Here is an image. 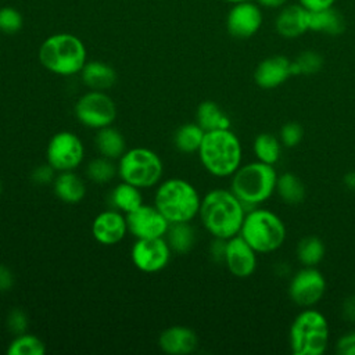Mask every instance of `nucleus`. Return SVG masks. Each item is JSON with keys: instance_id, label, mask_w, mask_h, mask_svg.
<instances>
[{"instance_id": "obj_33", "label": "nucleus", "mask_w": 355, "mask_h": 355, "mask_svg": "<svg viewBox=\"0 0 355 355\" xmlns=\"http://www.w3.org/2000/svg\"><path fill=\"white\" fill-rule=\"evenodd\" d=\"M323 67V57L315 50H305L291 61L293 75H313Z\"/></svg>"}, {"instance_id": "obj_35", "label": "nucleus", "mask_w": 355, "mask_h": 355, "mask_svg": "<svg viewBox=\"0 0 355 355\" xmlns=\"http://www.w3.org/2000/svg\"><path fill=\"white\" fill-rule=\"evenodd\" d=\"M6 326H7L8 331L14 336L26 333L28 326H29L28 315L21 308H12L8 311V313L6 316Z\"/></svg>"}, {"instance_id": "obj_42", "label": "nucleus", "mask_w": 355, "mask_h": 355, "mask_svg": "<svg viewBox=\"0 0 355 355\" xmlns=\"http://www.w3.org/2000/svg\"><path fill=\"white\" fill-rule=\"evenodd\" d=\"M298 1L308 11H318V10L329 8V7H333L336 3V0H298Z\"/></svg>"}, {"instance_id": "obj_11", "label": "nucleus", "mask_w": 355, "mask_h": 355, "mask_svg": "<svg viewBox=\"0 0 355 355\" xmlns=\"http://www.w3.org/2000/svg\"><path fill=\"white\" fill-rule=\"evenodd\" d=\"M326 291V279L315 266H304L288 283L290 300L302 308L318 304Z\"/></svg>"}, {"instance_id": "obj_31", "label": "nucleus", "mask_w": 355, "mask_h": 355, "mask_svg": "<svg viewBox=\"0 0 355 355\" xmlns=\"http://www.w3.org/2000/svg\"><path fill=\"white\" fill-rule=\"evenodd\" d=\"M46 344L33 334L22 333L14 337L7 348L8 355H43Z\"/></svg>"}, {"instance_id": "obj_5", "label": "nucleus", "mask_w": 355, "mask_h": 355, "mask_svg": "<svg viewBox=\"0 0 355 355\" xmlns=\"http://www.w3.org/2000/svg\"><path fill=\"white\" fill-rule=\"evenodd\" d=\"M200 204L201 197L196 187L179 178L162 182L154 196V205L169 223L190 222L198 215Z\"/></svg>"}, {"instance_id": "obj_19", "label": "nucleus", "mask_w": 355, "mask_h": 355, "mask_svg": "<svg viewBox=\"0 0 355 355\" xmlns=\"http://www.w3.org/2000/svg\"><path fill=\"white\" fill-rule=\"evenodd\" d=\"M158 345L165 354L187 355L196 351L198 345V337L190 327L171 326L159 334Z\"/></svg>"}, {"instance_id": "obj_28", "label": "nucleus", "mask_w": 355, "mask_h": 355, "mask_svg": "<svg viewBox=\"0 0 355 355\" xmlns=\"http://www.w3.org/2000/svg\"><path fill=\"white\" fill-rule=\"evenodd\" d=\"M205 130L198 123H184L179 126L173 135L175 147L184 154H193L198 151Z\"/></svg>"}, {"instance_id": "obj_1", "label": "nucleus", "mask_w": 355, "mask_h": 355, "mask_svg": "<svg viewBox=\"0 0 355 355\" xmlns=\"http://www.w3.org/2000/svg\"><path fill=\"white\" fill-rule=\"evenodd\" d=\"M198 215L214 237L227 240L240 233L245 209L232 190L215 189L201 198Z\"/></svg>"}, {"instance_id": "obj_43", "label": "nucleus", "mask_w": 355, "mask_h": 355, "mask_svg": "<svg viewBox=\"0 0 355 355\" xmlns=\"http://www.w3.org/2000/svg\"><path fill=\"white\" fill-rule=\"evenodd\" d=\"M287 0H257V3L265 8H282Z\"/></svg>"}, {"instance_id": "obj_37", "label": "nucleus", "mask_w": 355, "mask_h": 355, "mask_svg": "<svg viewBox=\"0 0 355 355\" xmlns=\"http://www.w3.org/2000/svg\"><path fill=\"white\" fill-rule=\"evenodd\" d=\"M55 169L47 162L36 166L31 173V180L36 184H49L54 180Z\"/></svg>"}, {"instance_id": "obj_2", "label": "nucleus", "mask_w": 355, "mask_h": 355, "mask_svg": "<svg viewBox=\"0 0 355 355\" xmlns=\"http://www.w3.org/2000/svg\"><path fill=\"white\" fill-rule=\"evenodd\" d=\"M230 190L241 201L245 212L265 202L276 191L277 172L273 165L255 161L240 165L232 175Z\"/></svg>"}, {"instance_id": "obj_45", "label": "nucleus", "mask_w": 355, "mask_h": 355, "mask_svg": "<svg viewBox=\"0 0 355 355\" xmlns=\"http://www.w3.org/2000/svg\"><path fill=\"white\" fill-rule=\"evenodd\" d=\"M222 1H226V3H232V4H236V3H241V1H247V0H222Z\"/></svg>"}, {"instance_id": "obj_14", "label": "nucleus", "mask_w": 355, "mask_h": 355, "mask_svg": "<svg viewBox=\"0 0 355 355\" xmlns=\"http://www.w3.org/2000/svg\"><path fill=\"white\" fill-rule=\"evenodd\" d=\"M262 25V11L251 0L233 4L226 17V29L232 37L248 39Z\"/></svg>"}, {"instance_id": "obj_10", "label": "nucleus", "mask_w": 355, "mask_h": 355, "mask_svg": "<svg viewBox=\"0 0 355 355\" xmlns=\"http://www.w3.org/2000/svg\"><path fill=\"white\" fill-rule=\"evenodd\" d=\"M47 162L58 172L76 169L85 157L82 140L72 132L62 130L55 133L47 144Z\"/></svg>"}, {"instance_id": "obj_21", "label": "nucleus", "mask_w": 355, "mask_h": 355, "mask_svg": "<svg viewBox=\"0 0 355 355\" xmlns=\"http://www.w3.org/2000/svg\"><path fill=\"white\" fill-rule=\"evenodd\" d=\"M53 187L57 198L67 204H78L86 194L83 180L73 171L60 172L53 180Z\"/></svg>"}, {"instance_id": "obj_18", "label": "nucleus", "mask_w": 355, "mask_h": 355, "mask_svg": "<svg viewBox=\"0 0 355 355\" xmlns=\"http://www.w3.org/2000/svg\"><path fill=\"white\" fill-rule=\"evenodd\" d=\"M276 32L284 39H295L309 31V11L301 4L282 7L275 19Z\"/></svg>"}, {"instance_id": "obj_17", "label": "nucleus", "mask_w": 355, "mask_h": 355, "mask_svg": "<svg viewBox=\"0 0 355 355\" xmlns=\"http://www.w3.org/2000/svg\"><path fill=\"white\" fill-rule=\"evenodd\" d=\"M126 232V216L115 209L98 214L92 225V233L94 240L104 245L118 244L125 237Z\"/></svg>"}, {"instance_id": "obj_25", "label": "nucleus", "mask_w": 355, "mask_h": 355, "mask_svg": "<svg viewBox=\"0 0 355 355\" xmlns=\"http://www.w3.org/2000/svg\"><path fill=\"white\" fill-rule=\"evenodd\" d=\"M169 248L176 254H187L196 244V230L190 222H173L165 233Z\"/></svg>"}, {"instance_id": "obj_26", "label": "nucleus", "mask_w": 355, "mask_h": 355, "mask_svg": "<svg viewBox=\"0 0 355 355\" xmlns=\"http://www.w3.org/2000/svg\"><path fill=\"white\" fill-rule=\"evenodd\" d=\"M276 191L283 202L288 205H297L305 198V186L293 172H284L277 176Z\"/></svg>"}, {"instance_id": "obj_32", "label": "nucleus", "mask_w": 355, "mask_h": 355, "mask_svg": "<svg viewBox=\"0 0 355 355\" xmlns=\"http://www.w3.org/2000/svg\"><path fill=\"white\" fill-rule=\"evenodd\" d=\"M116 173H118V166H115L114 159L105 158L103 155L100 158L92 159L86 168L87 178L92 182L98 183V184L111 182Z\"/></svg>"}, {"instance_id": "obj_41", "label": "nucleus", "mask_w": 355, "mask_h": 355, "mask_svg": "<svg viewBox=\"0 0 355 355\" xmlns=\"http://www.w3.org/2000/svg\"><path fill=\"white\" fill-rule=\"evenodd\" d=\"M341 316L349 323H355V295H348L341 302Z\"/></svg>"}, {"instance_id": "obj_3", "label": "nucleus", "mask_w": 355, "mask_h": 355, "mask_svg": "<svg viewBox=\"0 0 355 355\" xmlns=\"http://www.w3.org/2000/svg\"><path fill=\"white\" fill-rule=\"evenodd\" d=\"M202 166L214 176H232L241 164V144L230 129L205 132L198 148Z\"/></svg>"}, {"instance_id": "obj_15", "label": "nucleus", "mask_w": 355, "mask_h": 355, "mask_svg": "<svg viewBox=\"0 0 355 355\" xmlns=\"http://www.w3.org/2000/svg\"><path fill=\"white\" fill-rule=\"evenodd\" d=\"M257 254L240 234H236L226 241L225 265L233 276L245 279L257 269Z\"/></svg>"}, {"instance_id": "obj_16", "label": "nucleus", "mask_w": 355, "mask_h": 355, "mask_svg": "<svg viewBox=\"0 0 355 355\" xmlns=\"http://www.w3.org/2000/svg\"><path fill=\"white\" fill-rule=\"evenodd\" d=\"M291 72V60L284 55H270L262 60L254 72V80L261 89H275L283 85Z\"/></svg>"}, {"instance_id": "obj_29", "label": "nucleus", "mask_w": 355, "mask_h": 355, "mask_svg": "<svg viewBox=\"0 0 355 355\" xmlns=\"http://www.w3.org/2000/svg\"><path fill=\"white\" fill-rule=\"evenodd\" d=\"M295 255L302 266H316L324 258V244L316 236H305L298 241Z\"/></svg>"}, {"instance_id": "obj_44", "label": "nucleus", "mask_w": 355, "mask_h": 355, "mask_svg": "<svg viewBox=\"0 0 355 355\" xmlns=\"http://www.w3.org/2000/svg\"><path fill=\"white\" fill-rule=\"evenodd\" d=\"M344 184L349 190H355V171H351L344 176Z\"/></svg>"}, {"instance_id": "obj_40", "label": "nucleus", "mask_w": 355, "mask_h": 355, "mask_svg": "<svg viewBox=\"0 0 355 355\" xmlns=\"http://www.w3.org/2000/svg\"><path fill=\"white\" fill-rule=\"evenodd\" d=\"M15 284V277L11 269L3 263H0V293L10 291Z\"/></svg>"}, {"instance_id": "obj_7", "label": "nucleus", "mask_w": 355, "mask_h": 355, "mask_svg": "<svg viewBox=\"0 0 355 355\" xmlns=\"http://www.w3.org/2000/svg\"><path fill=\"white\" fill-rule=\"evenodd\" d=\"M294 355H322L329 345V323L323 313L306 308L293 320L288 331Z\"/></svg>"}, {"instance_id": "obj_20", "label": "nucleus", "mask_w": 355, "mask_h": 355, "mask_svg": "<svg viewBox=\"0 0 355 355\" xmlns=\"http://www.w3.org/2000/svg\"><path fill=\"white\" fill-rule=\"evenodd\" d=\"M82 82L92 90L105 92L116 82L115 69L103 61H86L80 71Z\"/></svg>"}, {"instance_id": "obj_9", "label": "nucleus", "mask_w": 355, "mask_h": 355, "mask_svg": "<svg viewBox=\"0 0 355 355\" xmlns=\"http://www.w3.org/2000/svg\"><path fill=\"white\" fill-rule=\"evenodd\" d=\"M75 116L86 128L101 129L115 121L116 105L105 92L90 90L76 101Z\"/></svg>"}, {"instance_id": "obj_34", "label": "nucleus", "mask_w": 355, "mask_h": 355, "mask_svg": "<svg viewBox=\"0 0 355 355\" xmlns=\"http://www.w3.org/2000/svg\"><path fill=\"white\" fill-rule=\"evenodd\" d=\"M24 25V18L22 14L11 7V6H4L0 8V32L6 35H14L21 31Z\"/></svg>"}, {"instance_id": "obj_36", "label": "nucleus", "mask_w": 355, "mask_h": 355, "mask_svg": "<svg viewBox=\"0 0 355 355\" xmlns=\"http://www.w3.org/2000/svg\"><path fill=\"white\" fill-rule=\"evenodd\" d=\"M304 136V129L300 123L297 122H286L279 133V140L282 143V146L293 148L297 144H300V141L302 140Z\"/></svg>"}, {"instance_id": "obj_8", "label": "nucleus", "mask_w": 355, "mask_h": 355, "mask_svg": "<svg viewBox=\"0 0 355 355\" xmlns=\"http://www.w3.org/2000/svg\"><path fill=\"white\" fill-rule=\"evenodd\" d=\"M164 166L157 153L146 147L126 150L118 162V175L122 182L139 189L157 184L162 176Z\"/></svg>"}, {"instance_id": "obj_27", "label": "nucleus", "mask_w": 355, "mask_h": 355, "mask_svg": "<svg viewBox=\"0 0 355 355\" xmlns=\"http://www.w3.org/2000/svg\"><path fill=\"white\" fill-rule=\"evenodd\" d=\"M110 200L115 209L125 214L136 209L143 204V196L140 193V189L126 182H121L116 187H114Z\"/></svg>"}, {"instance_id": "obj_24", "label": "nucleus", "mask_w": 355, "mask_h": 355, "mask_svg": "<svg viewBox=\"0 0 355 355\" xmlns=\"http://www.w3.org/2000/svg\"><path fill=\"white\" fill-rule=\"evenodd\" d=\"M196 119H197V123L205 132L230 129V118L225 114V111L216 103L211 100H205L198 104Z\"/></svg>"}, {"instance_id": "obj_12", "label": "nucleus", "mask_w": 355, "mask_h": 355, "mask_svg": "<svg viewBox=\"0 0 355 355\" xmlns=\"http://www.w3.org/2000/svg\"><path fill=\"white\" fill-rule=\"evenodd\" d=\"M172 250L164 237L136 239L130 257L133 265L144 273H155L162 270L169 259Z\"/></svg>"}, {"instance_id": "obj_46", "label": "nucleus", "mask_w": 355, "mask_h": 355, "mask_svg": "<svg viewBox=\"0 0 355 355\" xmlns=\"http://www.w3.org/2000/svg\"><path fill=\"white\" fill-rule=\"evenodd\" d=\"M1 191H3V183H1V179H0V194H1Z\"/></svg>"}, {"instance_id": "obj_30", "label": "nucleus", "mask_w": 355, "mask_h": 355, "mask_svg": "<svg viewBox=\"0 0 355 355\" xmlns=\"http://www.w3.org/2000/svg\"><path fill=\"white\" fill-rule=\"evenodd\" d=\"M252 150L258 161L275 165L282 154V143L272 133H259L252 143Z\"/></svg>"}, {"instance_id": "obj_39", "label": "nucleus", "mask_w": 355, "mask_h": 355, "mask_svg": "<svg viewBox=\"0 0 355 355\" xmlns=\"http://www.w3.org/2000/svg\"><path fill=\"white\" fill-rule=\"evenodd\" d=\"M226 239L214 237V241L209 245V255L215 262H225L226 254Z\"/></svg>"}, {"instance_id": "obj_6", "label": "nucleus", "mask_w": 355, "mask_h": 355, "mask_svg": "<svg viewBox=\"0 0 355 355\" xmlns=\"http://www.w3.org/2000/svg\"><path fill=\"white\" fill-rule=\"evenodd\" d=\"M257 252L268 254L279 250L286 240V226L280 216L265 208L245 212L240 233Z\"/></svg>"}, {"instance_id": "obj_13", "label": "nucleus", "mask_w": 355, "mask_h": 355, "mask_svg": "<svg viewBox=\"0 0 355 355\" xmlns=\"http://www.w3.org/2000/svg\"><path fill=\"white\" fill-rule=\"evenodd\" d=\"M126 225L129 233L136 239H157L165 236L169 220L155 205L141 204L126 214Z\"/></svg>"}, {"instance_id": "obj_22", "label": "nucleus", "mask_w": 355, "mask_h": 355, "mask_svg": "<svg viewBox=\"0 0 355 355\" xmlns=\"http://www.w3.org/2000/svg\"><path fill=\"white\" fill-rule=\"evenodd\" d=\"M309 31L338 36L345 31L344 15L334 7L309 11Z\"/></svg>"}, {"instance_id": "obj_38", "label": "nucleus", "mask_w": 355, "mask_h": 355, "mask_svg": "<svg viewBox=\"0 0 355 355\" xmlns=\"http://www.w3.org/2000/svg\"><path fill=\"white\" fill-rule=\"evenodd\" d=\"M336 352L338 355H355V330L347 331L337 340Z\"/></svg>"}, {"instance_id": "obj_4", "label": "nucleus", "mask_w": 355, "mask_h": 355, "mask_svg": "<svg viewBox=\"0 0 355 355\" xmlns=\"http://www.w3.org/2000/svg\"><path fill=\"white\" fill-rule=\"evenodd\" d=\"M39 61L50 72L71 76L82 71L86 64V47L72 33H54L39 47Z\"/></svg>"}, {"instance_id": "obj_23", "label": "nucleus", "mask_w": 355, "mask_h": 355, "mask_svg": "<svg viewBox=\"0 0 355 355\" xmlns=\"http://www.w3.org/2000/svg\"><path fill=\"white\" fill-rule=\"evenodd\" d=\"M94 144L100 155L110 159H119L126 151L125 137L118 129L112 128L111 125L97 129Z\"/></svg>"}]
</instances>
